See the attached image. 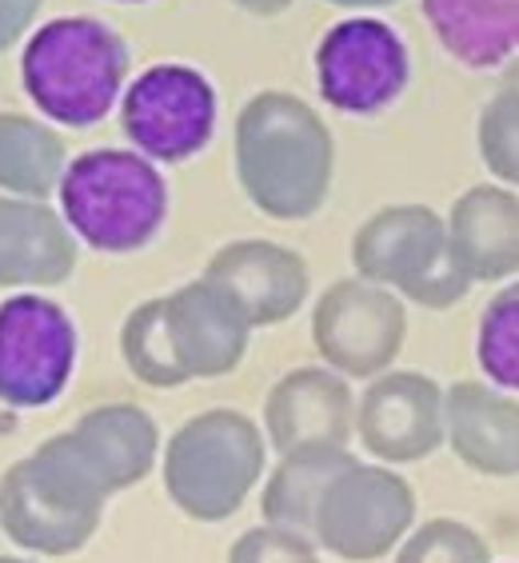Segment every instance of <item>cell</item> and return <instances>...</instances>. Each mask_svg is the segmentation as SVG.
<instances>
[{
    "instance_id": "1",
    "label": "cell",
    "mask_w": 519,
    "mask_h": 563,
    "mask_svg": "<svg viewBox=\"0 0 519 563\" xmlns=\"http://www.w3.org/2000/svg\"><path fill=\"white\" fill-rule=\"evenodd\" d=\"M252 332L244 303L205 276L132 308L120 324V356L148 388H185L192 379L236 372Z\"/></svg>"
},
{
    "instance_id": "2",
    "label": "cell",
    "mask_w": 519,
    "mask_h": 563,
    "mask_svg": "<svg viewBox=\"0 0 519 563\" xmlns=\"http://www.w3.org/2000/svg\"><path fill=\"white\" fill-rule=\"evenodd\" d=\"M236 180L264 217H316L335 180L332 129L292 92H256L236 117Z\"/></svg>"
},
{
    "instance_id": "3",
    "label": "cell",
    "mask_w": 519,
    "mask_h": 563,
    "mask_svg": "<svg viewBox=\"0 0 519 563\" xmlns=\"http://www.w3.org/2000/svg\"><path fill=\"white\" fill-rule=\"evenodd\" d=\"M109 492L88 472L73 435H48L0 476V531L33 555H76L104 520Z\"/></svg>"
},
{
    "instance_id": "4",
    "label": "cell",
    "mask_w": 519,
    "mask_h": 563,
    "mask_svg": "<svg viewBox=\"0 0 519 563\" xmlns=\"http://www.w3.org/2000/svg\"><path fill=\"white\" fill-rule=\"evenodd\" d=\"M129 44L97 16H56L41 24L21 56V85L44 120L92 129L124 97Z\"/></svg>"
},
{
    "instance_id": "5",
    "label": "cell",
    "mask_w": 519,
    "mask_h": 563,
    "mask_svg": "<svg viewBox=\"0 0 519 563\" xmlns=\"http://www.w3.org/2000/svg\"><path fill=\"white\" fill-rule=\"evenodd\" d=\"M268 464V435L236 408L192 416L164 444V492L196 523L232 520Z\"/></svg>"
},
{
    "instance_id": "6",
    "label": "cell",
    "mask_w": 519,
    "mask_h": 563,
    "mask_svg": "<svg viewBox=\"0 0 519 563\" xmlns=\"http://www.w3.org/2000/svg\"><path fill=\"white\" fill-rule=\"evenodd\" d=\"M56 196L76 240L109 256L148 249L168 220V185L136 148H92L73 156Z\"/></svg>"
},
{
    "instance_id": "7",
    "label": "cell",
    "mask_w": 519,
    "mask_h": 563,
    "mask_svg": "<svg viewBox=\"0 0 519 563\" xmlns=\"http://www.w3.org/2000/svg\"><path fill=\"white\" fill-rule=\"evenodd\" d=\"M352 268L384 284L400 300L444 312L472 292L448 244V220L428 205H388L372 212L352 236Z\"/></svg>"
},
{
    "instance_id": "8",
    "label": "cell",
    "mask_w": 519,
    "mask_h": 563,
    "mask_svg": "<svg viewBox=\"0 0 519 563\" xmlns=\"http://www.w3.org/2000/svg\"><path fill=\"white\" fill-rule=\"evenodd\" d=\"M416 492L388 464H347L316 504L312 540L347 563H376L408 540Z\"/></svg>"
},
{
    "instance_id": "9",
    "label": "cell",
    "mask_w": 519,
    "mask_h": 563,
    "mask_svg": "<svg viewBox=\"0 0 519 563\" xmlns=\"http://www.w3.org/2000/svg\"><path fill=\"white\" fill-rule=\"evenodd\" d=\"M120 129L152 164H185L212 144L217 88L192 65H152L124 88Z\"/></svg>"
},
{
    "instance_id": "10",
    "label": "cell",
    "mask_w": 519,
    "mask_h": 563,
    "mask_svg": "<svg viewBox=\"0 0 519 563\" xmlns=\"http://www.w3.org/2000/svg\"><path fill=\"white\" fill-rule=\"evenodd\" d=\"M408 340V308L391 288L364 276L328 284L312 308V344L324 368L344 379H376L391 372Z\"/></svg>"
},
{
    "instance_id": "11",
    "label": "cell",
    "mask_w": 519,
    "mask_h": 563,
    "mask_svg": "<svg viewBox=\"0 0 519 563\" xmlns=\"http://www.w3.org/2000/svg\"><path fill=\"white\" fill-rule=\"evenodd\" d=\"M73 316L41 292H16L0 303V404L48 408L65 396L76 372Z\"/></svg>"
},
{
    "instance_id": "12",
    "label": "cell",
    "mask_w": 519,
    "mask_h": 563,
    "mask_svg": "<svg viewBox=\"0 0 519 563\" xmlns=\"http://www.w3.org/2000/svg\"><path fill=\"white\" fill-rule=\"evenodd\" d=\"M408 80V44L376 16H347L316 44V85L335 112L376 117L404 97Z\"/></svg>"
},
{
    "instance_id": "13",
    "label": "cell",
    "mask_w": 519,
    "mask_h": 563,
    "mask_svg": "<svg viewBox=\"0 0 519 563\" xmlns=\"http://www.w3.org/2000/svg\"><path fill=\"white\" fill-rule=\"evenodd\" d=\"M356 435L379 464H420L448 444L444 388L423 372H384L356 404Z\"/></svg>"
},
{
    "instance_id": "14",
    "label": "cell",
    "mask_w": 519,
    "mask_h": 563,
    "mask_svg": "<svg viewBox=\"0 0 519 563\" xmlns=\"http://www.w3.org/2000/svg\"><path fill=\"white\" fill-rule=\"evenodd\" d=\"M264 435L276 452L347 448L356 435V396L332 368H292L264 400Z\"/></svg>"
},
{
    "instance_id": "15",
    "label": "cell",
    "mask_w": 519,
    "mask_h": 563,
    "mask_svg": "<svg viewBox=\"0 0 519 563\" xmlns=\"http://www.w3.org/2000/svg\"><path fill=\"white\" fill-rule=\"evenodd\" d=\"M208 280L224 284L249 312L252 328L292 320L312 292V272L300 252L276 240H236L208 261Z\"/></svg>"
},
{
    "instance_id": "16",
    "label": "cell",
    "mask_w": 519,
    "mask_h": 563,
    "mask_svg": "<svg viewBox=\"0 0 519 563\" xmlns=\"http://www.w3.org/2000/svg\"><path fill=\"white\" fill-rule=\"evenodd\" d=\"M76 232L48 200L0 196V288H56L76 272Z\"/></svg>"
},
{
    "instance_id": "17",
    "label": "cell",
    "mask_w": 519,
    "mask_h": 563,
    "mask_svg": "<svg viewBox=\"0 0 519 563\" xmlns=\"http://www.w3.org/2000/svg\"><path fill=\"white\" fill-rule=\"evenodd\" d=\"M448 448L472 472L492 479L519 476V400L496 384L460 379L444 391Z\"/></svg>"
},
{
    "instance_id": "18",
    "label": "cell",
    "mask_w": 519,
    "mask_h": 563,
    "mask_svg": "<svg viewBox=\"0 0 519 563\" xmlns=\"http://www.w3.org/2000/svg\"><path fill=\"white\" fill-rule=\"evenodd\" d=\"M448 244L472 284L519 276V196L499 185L467 188L448 217Z\"/></svg>"
},
{
    "instance_id": "19",
    "label": "cell",
    "mask_w": 519,
    "mask_h": 563,
    "mask_svg": "<svg viewBox=\"0 0 519 563\" xmlns=\"http://www.w3.org/2000/svg\"><path fill=\"white\" fill-rule=\"evenodd\" d=\"M73 444L100 488L117 492L136 488L161 460V428L136 404H100L88 408L73 423Z\"/></svg>"
},
{
    "instance_id": "20",
    "label": "cell",
    "mask_w": 519,
    "mask_h": 563,
    "mask_svg": "<svg viewBox=\"0 0 519 563\" xmlns=\"http://www.w3.org/2000/svg\"><path fill=\"white\" fill-rule=\"evenodd\" d=\"M423 16L464 68H499L519 56V0H423Z\"/></svg>"
},
{
    "instance_id": "21",
    "label": "cell",
    "mask_w": 519,
    "mask_h": 563,
    "mask_svg": "<svg viewBox=\"0 0 519 563\" xmlns=\"http://www.w3.org/2000/svg\"><path fill=\"white\" fill-rule=\"evenodd\" d=\"M65 136L29 112H0V192L48 200L68 173Z\"/></svg>"
},
{
    "instance_id": "22",
    "label": "cell",
    "mask_w": 519,
    "mask_h": 563,
    "mask_svg": "<svg viewBox=\"0 0 519 563\" xmlns=\"http://www.w3.org/2000/svg\"><path fill=\"white\" fill-rule=\"evenodd\" d=\"M347 464H356V455L347 448H300V452H284L280 464L272 467L264 496H260V511L264 523H280V528L308 531L312 536L316 504L324 496Z\"/></svg>"
},
{
    "instance_id": "23",
    "label": "cell",
    "mask_w": 519,
    "mask_h": 563,
    "mask_svg": "<svg viewBox=\"0 0 519 563\" xmlns=\"http://www.w3.org/2000/svg\"><path fill=\"white\" fill-rule=\"evenodd\" d=\"M476 360L487 384L504 391H519V280L499 288L479 312Z\"/></svg>"
},
{
    "instance_id": "24",
    "label": "cell",
    "mask_w": 519,
    "mask_h": 563,
    "mask_svg": "<svg viewBox=\"0 0 519 563\" xmlns=\"http://www.w3.org/2000/svg\"><path fill=\"white\" fill-rule=\"evenodd\" d=\"M479 161L499 185L519 188V73H508L499 92L479 109Z\"/></svg>"
},
{
    "instance_id": "25",
    "label": "cell",
    "mask_w": 519,
    "mask_h": 563,
    "mask_svg": "<svg viewBox=\"0 0 519 563\" xmlns=\"http://www.w3.org/2000/svg\"><path fill=\"white\" fill-rule=\"evenodd\" d=\"M396 563H492V548L476 528L464 520H428L408 531Z\"/></svg>"
},
{
    "instance_id": "26",
    "label": "cell",
    "mask_w": 519,
    "mask_h": 563,
    "mask_svg": "<svg viewBox=\"0 0 519 563\" xmlns=\"http://www.w3.org/2000/svg\"><path fill=\"white\" fill-rule=\"evenodd\" d=\"M228 563H320V543L308 531L260 523L228 548Z\"/></svg>"
},
{
    "instance_id": "27",
    "label": "cell",
    "mask_w": 519,
    "mask_h": 563,
    "mask_svg": "<svg viewBox=\"0 0 519 563\" xmlns=\"http://www.w3.org/2000/svg\"><path fill=\"white\" fill-rule=\"evenodd\" d=\"M44 0H0V53H9L41 16Z\"/></svg>"
},
{
    "instance_id": "28",
    "label": "cell",
    "mask_w": 519,
    "mask_h": 563,
    "mask_svg": "<svg viewBox=\"0 0 519 563\" xmlns=\"http://www.w3.org/2000/svg\"><path fill=\"white\" fill-rule=\"evenodd\" d=\"M236 9L252 12V16H280L296 4V0H232Z\"/></svg>"
},
{
    "instance_id": "29",
    "label": "cell",
    "mask_w": 519,
    "mask_h": 563,
    "mask_svg": "<svg viewBox=\"0 0 519 563\" xmlns=\"http://www.w3.org/2000/svg\"><path fill=\"white\" fill-rule=\"evenodd\" d=\"M328 4H335V9H391V4H400V0H328Z\"/></svg>"
},
{
    "instance_id": "30",
    "label": "cell",
    "mask_w": 519,
    "mask_h": 563,
    "mask_svg": "<svg viewBox=\"0 0 519 563\" xmlns=\"http://www.w3.org/2000/svg\"><path fill=\"white\" fill-rule=\"evenodd\" d=\"M0 563H33V560H21V555H0Z\"/></svg>"
},
{
    "instance_id": "31",
    "label": "cell",
    "mask_w": 519,
    "mask_h": 563,
    "mask_svg": "<svg viewBox=\"0 0 519 563\" xmlns=\"http://www.w3.org/2000/svg\"><path fill=\"white\" fill-rule=\"evenodd\" d=\"M112 4H148V0H112Z\"/></svg>"
}]
</instances>
